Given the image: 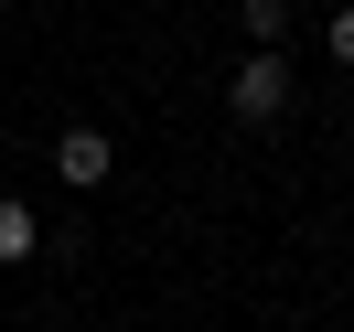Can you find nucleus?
Listing matches in <instances>:
<instances>
[{
  "instance_id": "obj_1",
  "label": "nucleus",
  "mask_w": 354,
  "mask_h": 332,
  "mask_svg": "<svg viewBox=\"0 0 354 332\" xmlns=\"http://www.w3.org/2000/svg\"><path fill=\"white\" fill-rule=\"evenodd\" d=\"M225 108H236L247 129L290 108V65H279V43H258V54H247V65H236V86H225Z\"/></svg>"
},
{
  "instance_id": "obj_2",
  "label": "nucleus",
  "mask_w": 354,
  "mask_h": 332,
  "mask_svg": "<svg viewBox=\"0 0 354 332\" xmlns=\"http://www.w3.org/2000/svg\"><path fill=\"white\" fill-rule=\"evenodd\" d=\"M54 172H65L75 193H97V182L118 172V150H108V129H65V139H54Z\"/></svg>"
},
{
  "instance_id": "obj_3",
  "label": "nucleus",
  "mask_w": 354,
  "mask_h": 332,
  "mask_svg": "<svg viewBox=\"0 0 354 332\" xmlns=\"http://www.w3.org/2000/svg\"><path fill=\"white\" fill-rule=\"evenodd\" d=\"M32 257V204H0V268Z\"/></svg>"
},
{
  "instance_id": "obj_4",
  "label": "nucleus",
  "mask_w": 354,
  "mask_h": 332,
  "mask_svg": "<svg viewBox=\"0 0 354 332\" xmlns=\"http://www.w3.org/2000/svg\"><path fill=\"white\" fill-rule=\"evenodd\" d=\"M236 11H247V32H258V43H279V32H290V0H236Z\"/></svg>"
},
{
  "instance_id": "obj_5",
  "label": "nucleus",
  "mask_w": 354,
  "mask_h": 332,
  "mask_svg": "<svg viewBox=\"0 0 354 332\" xmlns=\"http://www.w3.org/2000/svg\"><path fill=\"white\" fill-rule=\"evenodd\" d=\"M322 43H333V65H354V0H344V11L322 22Z\"/></svg>"
}]
</instances>
